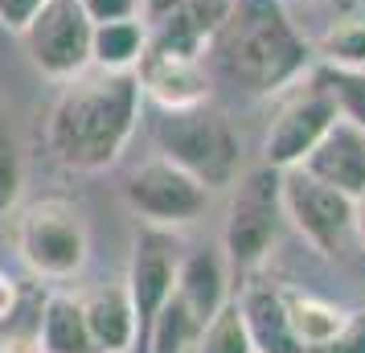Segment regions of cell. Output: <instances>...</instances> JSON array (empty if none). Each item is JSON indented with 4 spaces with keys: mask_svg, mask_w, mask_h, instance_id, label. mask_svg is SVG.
I'll return each mask as SVG.
<instances>
[{
    "mask_svg": "<svg viewBox=\"0 0 365 353\" xmlns=\"http://www.w3.org/2000/svg\"><path fill=\"white\" fill-rule=\"evenodd\" d=\"M144 91L135 70L86 66L66 78L50 111V152L66 168L99 173L123 156L128 140L140 128Z\"/></svg>",
    "mask_w": 365,
    "mask_h": 353,
    "instance_id": "obj_1",
    "label": "cell"
},
{
    "mask_svg": "<svg viewBox=\"0 0 365 353\" xmlns=\"http://www.w3.org/2000/svg\"><path fill=\"white\" fill-rule=\"evenodd\" d=\"M205 58L250 95H275L312 70V46L292 25L283 0H234L205 41Z\"/></svg>",
    "mask_w": 365,
    "mask_h": 353,
    "instance_id": "obj_2",
    "label": "cell"
},
{
    "mask_svg": "<svg viewBox=\"0 0 365 353\" xmlns=\"http://www.w3.org/2000/svg\"><path fill=\"white\" fill-rule=\"evenodd\" d=\"M152 140L165 160L181 165L193 173L201 185L226 189L234 177L242 173V152H238V135H234L230 119L214 111L210 103L197 107H160V116L152 123Z\"/></svg>",
    "mask_w": 365,
    "mask_h": 353,
    "instance_id": "obj_3",
    "label": "cell"
},
{
    "mask_svg": "<svg viewBox=\"0 0 365 353\" xmlns=\"http://www.w3.org/2000/svg\"><path fill=\"white\" fill-rule=\"evenodd\" d=\"M283 168L263 165L242 168L230 185V210L222 226V255L230 271H255L267 263L271 247L283 230V198H279Z\"/></svg>",
    "mask_w": 365,
    "mask_h": 353,
    "instance_id": "obj_4",
    "label": "cell"
},
{
    "mask_svg": "<svg viewBox=\"0 0 365 353\" xmlns=\"http://www.w3.org/2000/svg\"><path fill=\"white\" fill-rule=\"evenodd\" d=\"M17 255L37 280H74L91 259L83 214L62 198H41L17 218Z\"/></svg>",
    "mask_w": 365,
    "mask_h": 353,
    "instance_id": "obj_5",
    "label": "cell"
},
{
    "mask_svg": "<svg viewBox=\"0 0 365 353\" xmlns=\"http://www.w3.org/2000/svg\"><path fill=\"white\" fill-rule=\"evenodd\" d=\"M123 202L144 226L160 230H185L193 222L205 218V210L214 202V189L201 185L193 173L173 165L165 156H156L148 165H140L123 185Z\"/></svg>",
    "mask_w": 365,
    "mask_h": 353,
    "instance_id": "obj_6",
    "label": "cell"
},
{
    "mask_svg": "<svg viewBox=\"0 0 365 353\" xmlns=\"http://www.w3.org/2000/svg\"><path fill=\"white\" fill-rule=\"evenodd\" d=\"M279 198H283V218L299 230V238L316 255H341V247L353 235V210L357 202L341 189L316 181L304 168H283L279 177Z\"/></svg>",
    "mask_w": 365,
    "mask_h": 353,
    "instance_id": "obj_7",
    "label": "cell"
},
{
    "mask_svg": "<svg viewBox=\"0 0 365 353\" xmlns=\"http://www.w3.org/2000/svg\"><path fill=\"white\" fill-rule=\"evenodd\" d=\"M91 34L95 21L83 13L78 0H46V9L21 29V41L46 78L66 83L91 66Z\"/></svg>",
    "mask_w": 365,
    "mask_h": 353,
    "instance_id": "obj_8",
    "label": "cell"
},
{
    "mask_svg": "<svg viewBox=\"0 0 365 353\" xmlns=\"http://www.w3.org/2000/svg\"><path fill=\"white\" fill-rule=\"evenodd\" d=\"M336 107H332L329 91L320 86L312 70H308V83L296 86L287 103L279 107V116L271 119V128L263 135V160L271 168H296L304 165V156L324 140L332 123H336Z\"/></svg>",
    "mask_w": 365,
    "mask_h": 353,
    "instance_id": "obj_9",
    "label": "cell"
},
{
    "mask_svg": "<svg viewBox=\"0 0 365 353\" xmlns=\"http://www.w3.org/2000/svg\"><path fill=\"white\" fill-rule=\"evenodd\" d=\"M181 242L177 230H160V226H140L132 238V263L123 275V287L132 296L140 333L148 329V320L165 308V300L177 287V267H181Z\"/></svg>",
    "mask_w": 365,
    "mask_h": 353,
    "instance_id": "obj_10",
    "label": "cell"
},
{
    "mask_svg": "<svg viewBox=\"0 0 365 353\" xmlns=\"http://www.w3.org/2000/svg\"><path fill=\"white\" fill-rule=\"evenodd\" d=\"M140 91L144 99H152L156 107H197L210 99V78L201 58H185V53H160L144 50L140 66H135Z\"/></svg>",
    "mask_w": 365,
    "mask_h": 353,
    "instance_id": "obj_11",
    "label": "cell"
},
{
    "mask_svg": "<svg viewBox=\"0 0 365 353\" xmlns=\"http://www.w3.org/2000/svg\"><path fill=\"white\" fill-rule=\"evenodd\" d=\"M299 168L312 173L316 181L349 193L357 202L365 193V132L353 128V123H345V119H336L329 132H324V140L304 156Z\"/></svg>",
    "mask_w": 365,
    "mask_h": 353,
    "instance_id": "obj_12",
    "label": "cell"
},
{
    "mask_svg": "<svg viewBox=\"0 0 365 353\" xmlns=\"http://www.w3.org/2000/svg\"><path fill=\"white\" fill-rule=\"evenodd\" d=\"M173 296L197 317V324L214 317L222 304L230 300V263L222 247H193L181 255V267H177V287Z\"/></svg>",
    "mask_w": 365,
    "mask_h": 353,
    "instance_id": "obj_13",
    "label": "cell"
},
{
    "mask_svg": "<svg viewBox=\"0 0 365 353\" xmlns=\"http://www.w3.org/2000/svg\"><path fill=\"white\" fill-rule=\"evenodd\" d=\"M83 317L95 353H132L140 345V320L123 284L95 287L83 296Z\"/></svg>",
    "mask_w": 365,
    "mask_h": 353,
    "instance_id": "obj_14",
    "label": "cell"
},
{
    "mask_svg": "<svg viewBox=\"0 0 365 353\" xmlns=\"http://www.w3.org/2000/svg\"><path fill=\"white\" fill-rule=\"evenodd\" d=\"M238 312H242V324H247L255 353H304L279 287L247 284L242 296H238Z\"/></svg>",
    "mask_w": 365,
    "mask_h": 353,
    "instance_id": "obj_15",
    "label": "cell"
},
{
    "mask_svg": "<svg viewBox=\"0 0 365 353\" xmlns=\"http://www.w3.org/2000/svg\"><path fill=\"white\" fill-rule=\"evenodd\" d=\"M140 25L148 34V50L160 53H185V58H201L205 53V37L193 25L185 0H140Z\"/></svg>",
    "mask_w": 365,
    "mask_h": 353,
    "instance_id": "obj_16",
    "label": "cell"
},
{
    "mask_svg": "<svg viewBox=\"0 0 365 353\" xmlns=\"http://www.w3.org/2000/svg\"><path fill=\"white\" fill-rule=\"evenodd\" d=\"M41 349L46 353H95L78 296H70V292H50L46 296V304H41Z\"/></svg>",
    "mask_w": 365,
    "mask_h": 353,
    "instance_id": "obj_17",
    "label": "cell"
},
{
    "mask_svg": "<svg viewBox=\"0 0 365 353\" xmlns=\"http://www.w3.org/2000/svg\"><path fill=\"white\" fill-rule=\"evenodd\" d=\"M148 50V34L140 17H128V21H103L95 25L91 34V66H103V70H135L140 58Z\"/></svg>",
    "mask_w": 365,
    "mask_h": 353,
    "instance_id": "obj_18",
    "label": "cell"
},
{
    "mask_svg": "<svg viewBox=\"0 0 365 353\" xmlns=\"http://www.w3.org/2000/svg\"><path fill=\"white\" fill-rule=\"evenodd\" d=\"M283 300H287V317H292V329H296L304 353H308V349H320V345H329L332 337L345 329V320H349L345 308H336V304L320 300V296L283 292Z\"/></svg>",
    "mask_w": 365,
    "mask_h": 353,
    "instance_id": "obj_19",
    "label": "cell"
},
{
    "mask_svg": "<svg viewBox=\"0 0 365 353\" xmlns=\"http://www.w3.org/2000/svg\"><path fill=\"white\" fill-rule=\"evenodd\" d=\"M201 324L197 317L185 308L177 296H168L165 308L148 320V329L140 333V349L144 353H193Z\"/></svg>",
    "mask_w": 365,
    "mask_h": 353,
    "instance_id": "obj_20",
    "label": "cell"
},
{
    "mask_svg": "<svg viewBox=\"0 0 365 353\" xmlns=\"http://www.w3.org/2000/svg\"><path fill=\"white\" fill-rule=\"evenodd\" d=\"M312 74L329 91L336 116L365 132V66H332V62H320Z\"/></svg>",
    "mask_w": 365,
    "mask_h": 353,
    "instance_id": "obj_21",
    "label": "cell"
},
{
    "mask_svg": "<svg viewBox=\"0 0 365 353\" xmlns=\"http://www.w3.org/2000/svg\"><path fill=\"white\" fill-rule=\"evenodd\" d=\"M193 353H255L247 324H242V312H238V300H226L201 324Z\"/></svg>",
    "mask_w": 365,
    "mask_h": 353,
    "instance_id": "obj_22",
    "label": "cell"
},
{
    "mask_svg": "<svg viewBox=\"0 0 365 353\" xmlns=\"http://www.w3.org/2000/svg\"><path fill=\"white\" fill-rule=\"evenodd\" d=\"M21 189H25V156L9 107L0 103V214H9L21 202Z\"/></svg>",
    "mask_w": 365,
    "mask_h": 353,
    "instance_id": "obj_23",
    "label": "cell"
},
{
    "mask_svg": "<svg viewBox=\"0 0 365 353\" xmlns=\"http://www.w3.org/2000/svg\"><path fill=\"white\" fill-rule=\"evenodd\" d=\"M316 58L332 66H365V17H341L316 41Z\"/></svg>",
    "mask_w": 365,
    "mask_h": 353,
    "instance_id": "obj_24",
    "label": "cell"
},
{
    "mask_svg": "<svg viewBox=\"0 0 365 353\" xmlns=\"http://www.w3.org/2000/svg\"><path fill=\"white\" fill-rule=\"evenodd\" d=\"M308 353H365V312H349L345 329L332 337L329 345L308 349Z\"/></svg>",
    "mask_w": 365,
    "mask_h": 353,
    "instance_id": "obj_25",
    "label": "cell"
},
{
    "mask_svg": "<svg viewBox=\"0 0 365 353\" xmlns=\"http://www.w3.org/2000/svg\"><path fill=\"white\" fill-rule=\"evenodd\" d=\"M234 0H185V9H189V17H193V25L201 29V37L210 41V34H214L217 25L226 21V13H230Z\"/></svg>",
    "mask_w": 365,
    "mask_h": 353,
    "instance_id": "obj_26",
    "label": "cell"
},
{
    "mask_svg": "<svg viewBox=\"0 0 365 353\" xmlns=\"http://www.w3.org/2000/svg\"><path fill=\"white\" fill-rule=\"evenodd\" d=\"M83 4V13L95 25H103V21H128L140 13V0H78Z\"/></svg>",
    "mask_w": 365,
    "mask_h": 353,
    "instance_id": "obj_27",
    "label": "cell"
},
{
    "mask_svg": "<svg viewBox=\"0 0 365 353\" xmlns=\"http://www.w3.org/2000/svg\"><path fill=\"white\" fill-rule=\"evenodd\" d=\"M41 9H46V0H0V25L13 29V34H21Z\"/></svg>",
    "mask_w": 365,
    "mask_h": 353,
    "instance_id": "obj_28",
    "label": "cell"
},
{
    "mask_svg": "<svg viewBox=\"0 0 365 353\" xmlns=\"http://www.w3.org/2000/svg\"><path fill=\"white\" fill-rule=\"evenodd\" d=\"M17 300H21V284L13 280V275H4V271H0V320L17 308Z\"/></svg>",
    "mask_w": 365,
    "mask_h": 353,
    "instance_id": "obj_29",
    "label": "cell"
},
{
    "mask_svg": "<svg viewBox=\"0 0 365 353\" xmlns=\"http://www.w3.org/2000/svg\"><path fill=\"white\" fill-rule=\"evenodd\" d=\"M353 235L361 238V247H365V193L357 198V210H353Z\"/></svg>",
    "mask_w": 365,
    "mask_h": 353,
    "instance_id": "obj_30",
    "label": "cell"
},
{
    "mask_svg": "<svg viewBox=\"0 0 365 353\" xmlns=\"http://www.w3.org/2000/svg\"><path fill=\"white\" fill-rule=\"evenodd\" d=\"M283 4H312V0H283Z\"/></svg>",
    "mask_w": 365,
    "mask_h": 353,
    "instance_id": "obj_31",
    "label": "cell"
}]
</instances>
